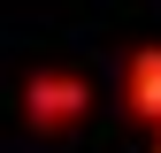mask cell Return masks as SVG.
<instances>
[{
  "instance_id": "3",
  "label": "cell",
  "mask_w": 161,
  "mask_h": 153,
  "mask_svg": "<svg viewBox=\"0 0 161 153\" xmlns=\"http://www.w3.org/2000/svg\"><path fill=\"white\" fill-rule=\"evenodd\" d=\"M153 153H161V123H153Z\"/></svg>"
},
{
  "instance_id": "2",
  "label": "cell",
  "mask_w": 161,
  "mask_h": 153,
  "mask_svg": "<svg viewBox=\"0 0 161 153\" xmlns=\"http://www.w3.org/2000/svg\"><path fill=\"white\" fill-rule=\"evenodd\" d=\"M115 92H123V115H130V123H161V38H153V46H130Z\"/></svg>"
},
{
  "instance_id": "1",
  "label": "cell",
  "mask_w": 161,
  "mask_h": 153,
  "mask_svg": "<svg viewBox=\"0 0 161 153\" xmlns=\"http://www.w3.org/2000/svg\"><path fill=\"white\" fill-rule=\"evenodd\" d=\"M92 115V84L77 69H31L23 76V123L38 130V138H62V130H77Z\"/></svg>"
}]
</instances>
